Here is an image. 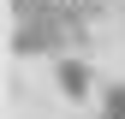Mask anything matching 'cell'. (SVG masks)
I'll list each match as a JSON object with an SVG mask.
<instances>
[{"label": "cell", "instance_id": "6da1fadb", "mask_svg": "<svg viewBox=\"0 0 125 119\" xmlns=\"http://www.w3.org/2000/svg\"><path fill=\"white\" fill-rule=\"evenodd\" d=\"M54 83H60V95H72V101H83L89 89H95L89 66L77 60V48H72V54H54Z\"/></svg>", "mask_w": 125, "mask_h": 119}, {"label": "cell", "instance_id": "7a4b0ae2", "mask_svg": "<svg viewBox=\"0 0 125 119\" xmlns=\"http://www.w3.org/2000/svg\"><path fill=\"white\" fill-rule=\"evenodd\" d=\"M54 0H12V12H18V18H36V12H48Z\"/></svg>", "mask_w": 125, "mask_h": 119}]
</instances>
